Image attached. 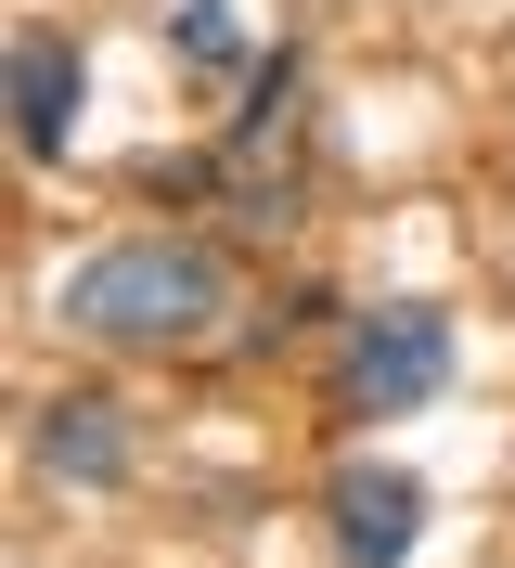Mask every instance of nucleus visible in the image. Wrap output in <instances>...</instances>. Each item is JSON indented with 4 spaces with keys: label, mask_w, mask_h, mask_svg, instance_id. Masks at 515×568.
Returning <instances> with one entry per match:
<instances>
[{
    "label": "nucleus",
    "mask_w": 515,
    "mask_h": 568,
    "mask_svg": "<svg viewBox=\"0 0 515 568\" xmlns=\"http://www.w3.org/2000/svg\"><path fill=\"white\" fill-rule=\"evenodd\" d=\"M52 311H65L78 336H103V349H194V336H219V311H233V272H219V246H194V233H142V246H91L52 284Z\"/></svg>",
    "instance_id": "nucleus-1"
},
{
    "label": "nucleus",
    "mask_w": 515,
    "mask_h": 568,
    "mask_svg": "<svg viewBox=\"0 0 515 568\" xmlns=\"http://www.w3.org/2000/svg\"><path fill=\"white\" fill-rule=\"evenodd\" d=\"M451 388V311H425V297H387V311H361L336 336V414H425V400Z\"/></svg>",
    "instance_id": "nucleus-2"
},
{
    "label": "nucleus",
    "mask_w": 515,
    "mask_h": 568,
    "mask_svg": "<svg viewBox=\"0 0 515 568\" xmlns=\"http://www.w3.org/2000/svg\"><path fill=\"white\" fill-rule=\"evenodd\" d=\"M322 542H336V568H400L412 542H425V478L387 465V453L336 465V478H322Z\"/></svg>",
    "instance_id": "nucleus-3"
},
{
    "label": "nucleus",
    "mask_w": 515,
    "mask_h": 568,
    "mask_svg": "<svg viewBox=\"0 0 515 568\" xmlns=\"http://www.w3.org/2000/svg\"><path fill=\"white\" fill-rule=\"evenodd\" d=\"M78 104H91V52L65 27H13V155L52 169L78 142Z\"/></svg>",
    "instance_id": "nucleus-4"
},
{
    "label": "nucleus",
    "mask_w": 515,
    "mask_h": 568,
    "mask_svg": "<svg viewBox=\"0 0 515 568\" xmlns=\"http://www.w3.org/2000/svg\"><path fill=\"white\" fill-rule=\"evenodd\" d=\"M39 478H52V491H130V426H116L103 388L39 400Z\"/></svg>",
    "instance_id": "nucleus-5"
},
{
    "label": "nucleus",
    "mask_w": 515,
    "mask_h": 568,
    "mask_svg": "<svg viewBox=\"0 0 515 568\" xmlns=\"http://www.w3.org/2000/svg\"><path fill=\"white\" fill-rule=\"evenodd\" d=\"M168 52L194 78H258L245 65V27H233V0H168Z\"/></svg>",
    "instance_id": "nucleus-6"
}]
</instances>
